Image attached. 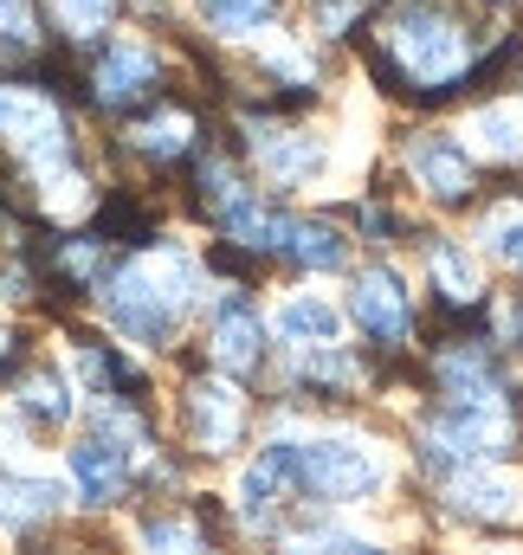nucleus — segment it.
<instances>
[{
	"label": "nucleus",
	"instance_id": "nucleus-6",
	"mask_svg": "<svg viewBox=\"0 0 523 555\" xmlns=\"http://www.w3.org/2000/svg\"><path fill=\"white\" fill-rule=\"evenodd\" d=\"M343 317L382 349V356H407L413 349V336H420V317H413V291H407V278L394 272V266H362V272L349 278V297H343Z\"/></svg>",
	"mask_w": 523,
	"mask_h": 555
},
{
	"label": "nucleus",
	"instance_id": "nucleus-32",
	"mask_svg": "<svg viewBox=\"0 0 523 555\" xmlns=\"http://www.w3.org/2000/svg\"><path fill=\"white\" fill-rule=\"evenodd\" d=\"M7 349H13V336H7V330H0V356H7Z\"/></svg>",
	"mask_w": 523,
	"mask_h": 555
},
{
	"label": "nucleus",
	"instance_id": "nucleus-30",
	"mask_svg": "<svg viewBox=\"0 0 523 555\" xmlns=\"http://www.w3.org/2000/svg\"><path fill=\"white\" fill-rule=\"evenodd\" d=\"M33 39H39V26H33V7H26V0H0V46L26 52Z\"/></svg>",
	"mask_w": 523,
	"mask_h": 555
},
{
	"label": "nucleus",
	"instance_id": "nucleus-4",
	"mask_svg": "<svg viewBox=\"0 0 523 555\" xmlns=\"http://www.w3.org/2000/svg\"><path fill=\"white\" fill-rule=\"evenodd\" d=\"M394 452L369 433H297V504L362 511L388 498Z\"/></svg>",
	"mask_w": 523,
	"mask_h": 555
},
{
	"label": "nucleus",
	"instance_id": "nucleus-11",
	"mask_svg": "<svg viewBox=\"0 0 523 555\" xmlns=\"http://www.w3.org/2000/svg\"><path fill=\"white\" fill-rule=\"evenodd\" d=\"M439 511H446L452 524L511 530L523 517V485L511 472H498V459H492V465H465V472L439 478Z\"/></svg>",
	"mask_w": 523,
	"mask_h": 555
},
{
	"label": "nucleus",
	"instance_id": "nucleus-28",
	"mask_svg": "<svg viewBox=\"0 0 523 555\" xmlns=\"http://www.w3.org/2000/svg\"><path fill=\"white\" fill-rule=\"evenodd\" d=\"M46 7H52V20H59L65 39H98L117 20V0H46Z\"/></svg>",
	"mask_w": 523,
	"mask_h": 555
},
{
	"label": "nucleus",
	"instance_id": "nucleus-24",
	"mask_svg": "<svg viewBox=\"0 0 523 555\" xmlns=\"http://www.w3.org/2000/svg\"><path fill=\"white\" fill-rule=\"evenodd\" d=\"M278 555H394L388 543H375V537H362V530H349V524H304V530H284L278 537Z\"/></svg>",
	"mask_w": 523,
	"mask_h": 555
},
{
	"label": "nucleus",
	"instance_id": "nucleus-5",
	"mask_svg": "<svg viewBox=\"0 0 523 555\" xmlns=\"http://www.w3.org/2000/svg\"><path fill=\"white\" fill-rule=\"evenodd\" d=\"M523 439V420L511 401H433L420 433H413V459L433 478H452L465 465H492Z\"/></svg>",
	"mask_w": 523,
	"mask_h": 555
},
{
	"label": "nucleus",
	"instance_id": "nucleus-8",
	"mask_svg": "<svg viewBox=\"0 0 523 555\" xmlns=\"http://www.w3.org/2000/svg\"><path fill=\"white\" fill-rule=\"evenodd\" d=\"M291 504H297V433H278L233 478V517L246 530H271Z\"/></svg>",
	"mask_w": 523,
	"mask_h": 555
},
{
	"label": "nucleus",
	"instance_id": "nucleus-22",
	"mask_svg": "<svg viewBox=\"0 0 523 555\" xmlns=\"http://www.w3.org/2000/svg\"><path fill=\"white\" fill-rule=\"evenodd\" d=\"M142 162H181L188 149H194V117L181 111V104H168V111H155V117H136L130 130H124Z\"/></svg>",
	"mask_w": 523,
	"mask_h": 555
},
{
	"label": "nucleus",
	"instance_id": "nucleus-3",
	"mask_svg": "<svg viewBox=\"0 0 523 555\" xmlns=\"http://www.w3.org/2000/svg\"><path fill=\"white\" fill-rule=\"evenodd\" d=\"M0 142L13 149V162L39 181V201L52 214H85L91 207V181L72 162V130L65 111L33 91V85H0Z\"/></svg>",
	"mask_w": 523,
	"mask_h": 555
},
{
	"label": "nucleus",
	"instance_id": "nucleus-31",
	"mask_svg": "<svg viewBox=\"0 0 523 555\" xmlns=\"http://www.w3.org/2000/svg\"><path fill=\"white\" fill-rule=\"evenodd\" d=\"M492 336H498V343H518V349H523V297L505 310V317L492 310Z\"/></svg>",
	"mask_w": 523,
	"mask_h": 555
},
{
	"label": "nucleus",
	"instance_id": "nucleus-13",
	"mask_svg": "<svg viewBox=\"0 0 523 555\" xmlns=\"http://www.w3.org/2000/svg\"><path fill=\"white\" fill-rule=\"evenodd\" d=\"M265 343H271V323L259 317V304H253L240 284H227V297L214 304V330H207V356H214V369L233 375V382L259 375L265 369Z\"/></svg>",
	"mask_w": 523,
	"mask_h": 555
},
{
	"label": "nucleus",
	"instance_id": "nucleus-9",
	"mask_svg": "<svg viewBox=\"0 0 523 555\" xmlns=\"http://www.w3.org/2000/svg\"><path fill=\"white\" fill-rule=\"evenodd\" d=\"M181 439H188L201 459L240 452V439H246V395H240L233 375L214 369V375H201V382L181 388Z\"/></svg>",
	"mask_w": 523,
	"mask_h": 555
},
{
	"label": "nucleus",
	"instance_id": "nucleus-16",
	"mask_svg": "<svg viewBox=\"0 0 523 555\" xmlns=\"http://www.w3.org/2000/svg\"><path fill=\"white\" fill-rule=\"evenodd\" d=\"M426 278H433V297H439L446 317H479V310H492V304H485V266H479L472 246L433 240V246H426Z\"/></svg>",
	"mask_w": 523,
	"mask_h": 555
},
{
	"label": "nucleus",
	"instance_id": "nucleus-10",
	"mask_svg": "<svg viewBox=\"0 0 523 555\" xmlns=\"http://www.w3.org/2000/svg\"><path fill=\"white\" fill-rule=\"evenodd\" d=\"M433 388H439V401H511L498 336H492V330H479V336H446V343L433 349Z\"/></svg>",
	"mask_w": 523,
	"mask_h": 555
},
{
	"label": "nucleus",
	"instance_id": "nucleus-7",
	"mask_svg": "<svg viewBox=\"0 0 523 555\" xmlns=\"http://www.w3.org/2000/svg\"><path fill=\"white\" fill-rule=\"evenodd\" d=\"M400 175L433 201V207H472L479 201V155L452 130H420L400 142Z\"/></svg>",
	"mask_w": 523,
	"mask_h": 555
},
{
	"label": "nucleus",
	"instance_id": "nucleus-33",
	"mask_svg": "<svg viewBox=\"0 0 523 555\" xmlns=\"http://www.w3.org/2000/svg\"><path fill=\"white\" fill-rule=\"evenodd\" d=\"M518 420H523V408H518Z\"/></svg>",
	"mask_w": 523,
	"mask_h": 555
},
{
	"label": "nucleus",
	"instance_id": "nucleus-14",
	"mask_svg": "<svg viewBox=\"0 0 523 555\" xmlns=\"http://www.w3.org/2000/svg\"><path fill=\"white\" fill-rule=\"evenodd\" d=\"M136 446H124L117 433H85V439H72V452H65V478H72V498L78 504H91V511H104V504H117L124 491H130V472H136Z\"/></svg>",
	"mask_w": 523,
	"mask_h": 555
},
{
	"label": "nucleus",
	"instance_id": "nucleus-25",
	"mask_svg": "<svg viewBox=\"0 0 523 555\" xmlns=\"http://www.w3.org/2000/svg\"><path fill=\"white\" fill-rule=\"evenodd\" d=\"M479 259H498L523 278V201H498L479 214Z\"/></svg>",
	"mask_w": 523,
	"mask_h": 555
},
{
	"label": "nucleus",
	"instance_id": "nucleus-12",
	"mask_svg": "<svg viewBox=\"0 0 523 555\" xmlns=\"http://www.w3.org/2000/svg\"><path fill=\"white\" fill-rule=\"evenodd\" d=\"M246 155L271 188H310L336 162L317 130H291V124H246Z\"/></svg>",
	"mask_w": 523,
	"mask_h": 555
},
{
	"label": "nucleus",
	"instance_id": "nucleus-26",
	"mask_svg": "<svg viewBox=\"0 0 523 555\" xmlns=\"http://www.w3.org/2000/svg\"><path fill=\"white\" fill-rule=\"evenodd\" d=\"M136 550L142 555H214L207 550V537L175 511V517H142L136 524Z\"/></svg>",
	"mask_w": 523,
	"mask_h": 555
},
{
	"label": "nucleus",
	"instance_id": "nucleus-17",
	"mask_svg": "<svg viewBox=\"0 0 523 555\" xmlns=\"http://www.w3.org/2000/svg\"><path fill=\"white\" fill-rule=\"evenodd\" d=\"M271 336H278L284 349L343 343V304L323 297V291H291V297H278V310H271Z\"/></svg>",
	"mask_w": 523,
	"mask_h": 555
},
{
	"label": "nucleus",
	"instance_id": "nucleus-2",
	"mask_svg": "<svg viewBox=\"0 0 523 555\" xmlns=\"http://www.w3.org/2000/svg\"><path fill=\"white\" fill-rule=\"evenodd\" d=\"M111 330L136 349H168L201 304V266L188 246H142L98 284Z\"/></svg>",
	"mask_w": 523,
	"mask_h": 555
},
{
	"label": "nucleus",
	"instance_id": "nucleus-23",
	"mask_svg": "<svg viewBox=\"0 0 523 555\" xmlns=\"http://www.w3.org/2000/svg\"><path fill=\"white\" fill-rule=\"evenodd\" d=\"M72 382L59 375V369H33L20 388H13V414L26 420V426H65L72 420Z\"/></svg>",
	"mask_w": 523,
	"mask_h": 555
},
{
	"label": "nucleus",
	"instance_id": "nucleus-27",
	"mask_svg": "<svg viewBox=\"0 0 523 555\" xmlns=\"http://www.w3.org/2000/svg\"><path fill=\"white\" fill-rule=\"evenodd\" d=\"M278 0H201V20L220 33V39H253L271 26Z\"/></svg>",
	"mask_w": 523,
	"mask_h": 555
},
{
	"label": "nucleus",
	"instance_id": "nucleus-21",
	"mask_svg": "<svg viewBox=\"0 0 523 555\" xmlns=\"http://www.w3.org/2000/svg\"><path fill=\"white\" fill-rule=\"evenodd\" d=\"M472 155L523 168V98H498L472 111Z\"/></svg>",
	"mask_w": 523,
	"mask_h": 555
},
{
	"label": "nucleus",
	"instance_id": "nucleus-20",
	"mask_svg": "<svg viewBox=\"0 0 523 555\" xmlns=\"http://www.w3.org/2000/svg\"><path fill=\"white\" fill-rule=\"evenodd\" d=\"M59 511H65V478L26 472V465H7V472H0V517H7L13 530L52 524Z\"/></svg>",
	"mask_w": 523,
	"mask_h": 555
},
{
	"label": "nucleus",
	"instance_id": "nucleus-1",
	"mask_svg": "<svg viewBox=\"0 0 523 555\" xmlns=\"http://www.w3.org/2000/svg\"><path fill=\"white\" fill-rule=\"evenodd\" d=\"M369 46H375V65L388 72V85L413 104L459 98L498 59V52H485L479 20L452 0H382Z\"/></svg>",
	"mask_w": 523,
	"mask_h": 555
},
{
	"label": "nucleus",
	"instance_id": "nucleus-18",
	"mask_svg": "<svg viewBox=\"0 0 523 555\" xmlns=\"http://www.w3.org/2000/svg\"><path fill=\"white\" fill-rule=\"evenodd\" d=\"M291 382L304 395H317V401H343V395H356L369 382V369H362L356 349L323 343V349H291Z\"/></svg>",
	"mask_w": 523,
	"mask_h": 555
},
{
	"label": "nucleus",
	"instance_id": "nucleus-29",
	"mask_svg": "<svg viewBox=\"0 0 523 555\" xmlns=\"http://www.w3.org/2000/svg\"><path fill=\"white\" fill-rule=\"evenodd\" d=\"M400 233H407V214H400V207L362 201V240H369V246H400Z\"/></svg>",
	"mask_w": 523,
	"mask_h": 555
},
{
	"label": "nucleus",
	"instance_id": "nucleus-15",
	"mask_svg": "<svg viewBox=\"0 0 523 555\" xmlns=\"http://www.w3.org/2000/svg\"><path fill=\"white\" fill-rule=\"evenodd\" d=\"M155 85H162V59H155V46H142V39H111L104 59L91 65V98H98L104 111H124L136 98H149Z\"/></svg>",
	"mask_w": 523,
	"mask_h": 555
},
{
	"label": "nucleus",
	"instance_id": "nucleus-19",
	"mask_svg": "<svg viewBox=\"0 0 523 555\" xmlns=\"http://www.w3.org/2000/svg\"><path fill=\"white\" fill-rule=\"evenodd\" d=\"M349 253H356V240L336 220H317V214H291L284 246H278V259H291L297 272H343Z\"/></svg>",
	"mask_w": 523,
	"mask_h": 555
}]
</instances>
